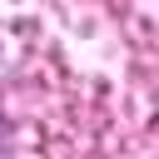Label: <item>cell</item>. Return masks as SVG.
<instances>
[{
  "mask_svg": "<svg viewBox=\"0 0 159 159\" xmlns=\"http://www.w3.org/2000/svg\"><path fill=\"white\" fill-rule=\"evenodd\" d=\"M0 134H5V119H0Z\"/></svg>",
  "mask_w": 159,
  "mask_h": 159,
  "instance_id": "obj_1",
  "label": "cell"
}]
</instances>
